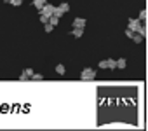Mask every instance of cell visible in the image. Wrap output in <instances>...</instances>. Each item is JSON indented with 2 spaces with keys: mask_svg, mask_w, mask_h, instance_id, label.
Returning <instances> with one entry per match:
<instances>
[{
  "mask_svg": "<svg viewBox=\"0 0 148 131\" xmlns=\"http://www.w3.org/2000/svg\"><path fill=\"white\" fill-rule=\"evenodd\" d=\"M80 79H82V81H94V79H96V72H94L92 68H84V70L80 72Z\"/></svg>",
  "mask_w": 148,
  "mask_h": 131,
  "instance_id": "6da1fadb",
  "label": "cell"
},
{
  "mask_svg": "<svg viewBox=\"0 0 148 131\" xmlns=\"http://www.w3.org/2000/svg\"><path fill=\"white\" fill-rule=\"evenodd\" d=\"M38 11H40V14H44V16H47V18H49V16H52V12H54V6L45 2V4L38 9Z\"/></svg>",
  "mask_w": 148,
  "mask_h": 131,
  "instance_id": "7a4b0ae2",
  "label": "cell"
},
{
  "mask_svg": "<svg viewBox=\"0 0 148 131\" xmlns=\"http://www.w3.org/2000/svg\"><path fill=\"white\" fill-rule=\"evenodd\" d=\"M141 26V21L139 19H129V30H132V32H138V28Z\"/></svg>",
  "mask_w": 148,
  "mask_h": 131,
  "instance_id": "3957f363",
  "label": "cell"
},
{
  "mask_svg": "<svg viewBox=\"0 0 148 131\" xmlns=\"http://www.w3.org/2000/svg\"><path fill=\"white\" fill-rule=\"evenodd\" d=\"M73 26L84 28V26H86V19H84V18H75V19H73Z\"/></svg>",
  "mask_w": 148,
  "mask_h": 131,
  "instance_id": "277c9868",
  "label": "cell"
},
{
  "mask_svg": "<svg viewBox=\"0 0 148 131\" xmlns=\"http://www.w3.org/2000/svg\"><path fill=\"white\" fill-rule=\"evenodd\" d=\"M82 33H84V28H77V26H73L71 35L75 37V39H80V37H82Z\"/></svg>",
  "mask_w": 148,
  "mask_h": 131,
  "instance_id": "5b68a950",
  "label": "cell"
},
{
  "mask_svg": "<svg viewBox=\"0 0 148 131\" xmlns=\"http://www.w3.org/2000/svg\"><path fill=\"white\" fill-rule=\"evenodd\" d=\"M106 68L115 70V68H117V61H115V59H112V58H108V59H106Z\"/></svg>",
  "mask_w": 148,
  "mask_h": 131,
  "instance_id": "8992f818",
  "label": "cell"
},
{
  "mask_svg": "<svg viewBox=\"0 0 148 131\" xmlns=\"http://www.w3.org/2000/svg\"><path fill=\"white\" fill-rule=\"evenodd\" d=\"M64 72H66V68H64V65H56V74L58 75H64Z\"/></svg>",
  "mask_w": 148,
  "mask_h": 131,
  "instance_id": "52a82bcc",
  "label": "cell"
},
{
  "mask_svg": "<svg viewBox=\"0 0 148 131\" xmlns=\"http://www.w3.org/2000/svg\"><path fill=\"white\" fill-rule=\"evenodd\" d=\"M125 65H127L125 63V58H119L117 59V68H125Z\"/></svg>",
  "mask_w": 148,
  "mask_h": 131,
  "instance_id": "ba28073f",
  "label": "cell"
},
{
  "mask_svg": "<svg viewBox=\"0 0 148 131\" xmlns=\"http://www.w3.org/2000/svg\"><path fill=\"white\" fill-rule=\"evenodd\" d=\"M49 23H51V25H52V26H56V25H58V23H59V18H56V16H54V14H52V16H49Z\"/></svg>",
  "mask_w": 148,
  "mask_h": 131,
  "instance_id": "9c48e42d",
  "label": "cell"
},
{
  "mask_svg": "<svg viewBox=\"0 0 148 131\" xmlns=\"http://www.w3.org/2000/svg\"><path fill=\"white\" fill-rule=\"evenodd\" d=\"M132 40H134V42H136V44H141V42H143V37H141V35H139V33H138V32H136V33H134V35H132Z\"/></svg>",
  "mask_w": 148,
  "mask_h": 131,
  "instance_id": "30bf717a",
  "label": "cell"
},
{
  "mask_svg": "<svg viewBox=\"0 0 148 131\" xmlns=\"http://www.w3.org/2000/svg\"><path fill=\"white\" fill-rule=\"evenodd\" d=\"M32 2H33V6H35L37 9H40V7L45 4V0H32Z\"/></svg>",
  "mask_w": 148,
  "mask_h": 131,
  "instance_id": "8fae6325",
  "label": "cell"
},
{
  "mask_svg": "<svg viewBox=\"0 0 148 131\" xmlns=\"http://www.w3.org/2000/svg\"><path fill=\"white\" fill-rule=\"evenodd\" d=\"M52 14H54V16H56V18H61V16H63V14H64V12H63V11H61V9H59V7H56V6H54V12H52Z\"/></svg>",
  "mask_w": 148,
  "mask_h": 131,
  "instance_id": "7c38bea8",
  "label": "cell"
},
{
  "mask_svg": "<svg viewBox=\"0 0 148 131\" xmlns=\"http://www.w3.org/2000/svg\"><path fill=\"white\" fill-rule=\"evenodd\" d=\"M59 9H61L63 12H68V11H70V4H66V2H63V4L59 6Z\"/></svg>",
  "mask_w": 148,
  "mask_h": 131,
  "instance_id": "4fadbf2b",
  "label": "cell"
},
{
  "mask_svg": "<svg viewBox=\"0 0 148 131\" xmlns=\"http://www.w3.org/2000/svg\"><path fill=\"white\" fill-rule=\"evenodd\" d=\"M32 81H42L44 79V75L42 74H32V77H30Z\"/></svg>",
  "mask_w": 148,
  "mask_h": 131,
  "instance_id": "5bb4252c",
  "label": "cell"
},
{
  "mask_svg": "<svg viewBox=\"0 0 148 131\" xmlns=\"http://www.w3.org/2000/svg\"><path fill=\"white\" fill-rule=\"evenodd\" d=\"M138 19H139V21H143V23L146 21V11H145V9L139 12V18H138Z\"/></svg>",
  "mask_w": 148,
  "mask_h": 131,
  "instance_id": "9a60e30c",
  "label": "cell"
},
{
  "mask_svg": "<svg viewBox=\"0 0 148 131\" xmlns=\"http://www.w3.org/2000/svg\"><path fill=\"white\" fill-rule=\"evenodd\" d=\"M44 28H45V32H52V30H54V26H52L49 21H47V23H44Z\"/></svg>",
  "mask_w": 148,
  "mask_h": 131,
  "instance_id": "2e32d148",
  "label": "cell"
},
{
  "mask_svg": "<svg viewBox=\"0 0 148 131\" xmlns=\"http://www.w3.org/2000/svg\"><path fill=\"white\" fill-rule=\"evenodd\" d=\"M23 74L30 79V77H32V74H33V70H32V68H25V70H23Z\"/></svg>",
  "mask_w": 148,
  "mask_h": 131,
  "instance_id": "e0dca14e",
  "label": "cell"
},
{
  "mask_svg": "<svg viewBox=\"0 0 148 131\" xmlns=\"http://www.w3.org/2000/svg\"><path fill=\"white\" fill-rule=\"evenodd\" d=\"M21 2H23V0H9V4H11V6H16V7L21 6Z\"/></svg>",
  "mask_w": 148,
  "mask_h": 131,
  "instance_id": "ac0fdd59",
  "label": "cell"
},
{
  "mask_svg": "<svg viewBox=\"0 0 148 131\" xmlns=\"http://www.w3.org/2000/svg\"><path fill=\"white\" fill-rule=\"evenodd\" d=\"M134 33H136V32H132V30H129V28L125 30V37H127V39H132V35H134Z\"/></svg>",
  "mask_w": 148,
  "mask_h": 131,
  "instance_id": "d6986e66",
  "label": "cell"
},
{
  "mask_svg": "<svg viewBox=\"0 0 148 131\" xmlns=\"http://www.w3.org/2000/svg\"><path fill=\"white\" fill-rule=\"evenodd\" d=\"M98 67H99L101 70H105V68H106V59H103V61H99V65H98Z\"/></svg>",
  "mask_w": 148,
  "mask_h": 131,
  "instance_id": "ffe728a7",
  "label": "cell"
},
{
  "mask_svg": "<svg viewBox=\"0 0 148 131\" xmlns=\"http://www.w3.org/2000/svg\"><path fill=\"white\" fill-rule=\"evenodd\" d=\"M40 21H42V23H47V21H49V18H47V16H44V14H40Z\"/></svg>",
  "mask_w": 148,
  "mask_h": 131,
  "instance_id": "44dd1931",
  "label": "cell"
},
{
  "mask_svg": "<svg viewBox=\"0 0 148 131\" xmlns=\"http://www.w3.org/2000/svg\"><path fill=\"white\" fill-rule=\"evenodd\" d=\"M19 81H28V77H26L25 74H21V75H19Z\"/></svg>",
  "mask_w": 148,
  "mask_h": 131,
  "instance_id": "7402d4cb",
  "label": "cell"
},
{
  "mask_svg": "<svg viewBox=\"0 0 148 131\" xmlns=\"http://www.w3.org/2000/svg\"><path fill=\"white\" fill-rule=\"evenodd\" d=\"M2 2H9V0H2Z\"/></svg>",
  "mask_w": 148,
  "mask_h": 131,
  "instance_id": "603a6c76",
  "label": "cell"
}]
</instances>
